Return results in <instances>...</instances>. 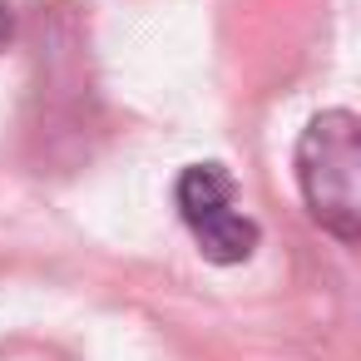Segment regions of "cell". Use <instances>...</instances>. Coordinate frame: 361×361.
<instances>
[{"instance_id": "cell-1", "label": "cell", "mask_w": 361, "mask_h": 361, "mask_svg": "<svg viewBox=\"0 0 361 361\" xmlns=\"http://www.w3.org/2000/svg\"><path fill=\"white\" fill-rule=\"evenodd\" d=\"M351 109H322L297 139V188L322 233L361 238V134Z\"/></svg>"}, {"instance_id": "cell-2", "label": "cell", "mask_w": 361, "mask_h": 361, "mask_svg": "<svg viewBox=\"0 0 361 361\" xmlns=\"http://www.w3.org/2000/svg\"><path fill=\"white\" fill-rule=\"evenodd\" d=\"M178 218L193 233L198 252L218 267H238L257 252V223L238 208V183L223 164H188L173 188Z\"/></svg>"}, {"instance_id": "cell-3", "label": "cell", "mask_w": 361, "mask_h": 361, "mask_svg": "<svg viewBox=\"0 0 361 361\" xmlns=\"http://www.w3.org/2000/svg\"><path fill=\"white\" fill-rule=\"evenodd\" d=\"M11 35H16V20H11V6L0 0V50L11 45Z\"/></svg>"}]
</instances>
